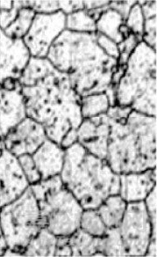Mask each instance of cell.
Segmentation results:
<instances>
[{
    "mask_svg": "<svg viewBox=\"0 0 157 257\" xmlns=\"http://www.w3.org/2000/svg\"><path fill=\"white\" fill-rule=\"evenodd\" d=\"M26 116L42 125L48 139L62 148L76 142L82 122L81 96L68 76L48 58L31 57L18 79Z\"/></svg>",
    "mask_w": 157,
    "mask_h": 257,
    "instance_id": "obj_1",
    "label": "cell"
},
{
    "mask_svg": "<svg viewBox=\"0 0 157 257\" xmlns=\"http://www.w3.org/2000/svg\"><path fill=\"white\" fill-rule=\"evenodd\" d=\"M46 58L54 68L68 76L80 96L106 93L112 105H115L112 78L118 60L100 48L96 33L65 30L50 48Z\"/></svg>",
    "mask_w": 157,
    "mask_h": 257,
    "instance_id": "obj_2",
    "label": "cell"
},
{
    "mask_svg": "<svg viewBox=\"0 0 157 257\" xmlns=\"http://www.w3.org/2000/svg\"><path fill=\"white\" fill-rule=\"evenodd\" d=\"M156 122L132 110L126 119L111 118L106 161L117 175L156 168Z\"/></svg>",
    "mask_w": 157,
    "mask_h": 257,
    "instance_id": "obj_3",
    "label": "cell"
},
{
    "mask_svg": "<svg viewBox=\"0 0 157 257\" xmlns=\"http://www.w3.org/2000/svg\"><path fill=\"white\" fill-rule=\"evenodd\" d=\"M60 176L84 210H96L108 197L120 192V175L106 160L90 154L78 142L65 149Z\"/></svg>",
    "mask_w": 157,
    "mask_h": 257,
    "instance_id": "obj_4",
    "label": "cell"
},
{
    "mask_svg": "<svg viewBox=\"0 0 157 257\" xmlns=\"http://www.w3.org/2000/svg\"><path fill=\"white\" fill-rule=\"evenodd\" d=\"M156 50L138 43L115 86V105L156 117Z\"/></svg>",
    "mask_w": 157,
    "mask_h": 257,
    "instance_id": "obj_5",
    "label": "cell"
},
{
    "mask_svg": "<svg viewBox=\"0 0 157 257\" xmlns=\"http://www.w3.org/2000/svg\"><path fill=\"white\" fill-rule=\"evenodd\" d=\"M30 188L39 204L43 227L58 237L70 236L79 229L84 209L60 175L42 180Z\"/></svg>",
    "mask_w": 157,
    "mask_h": 257,
    "instance_id": "obj_6",
    "label": "cell"
},
{
    "mask_svg": "<svg viewBox=\"0 0 157 257\" xmlns=\"http://www.w3.org/2000/svg\"><path fill=\"white\" fill-rule=\"evenodd\" d=\"M0 227L8 248L23 256L30 240L43 227L39 204L30 186L16 200L0 208Z\"/></svg>",
    "mask_w": 157,
    "mask_h": 257,
    "instance_id": "obj_7",
    "label": "cell"
},
{
    "mask_svg": "<svg viewBox=\"0 0 157 257\" xmlns=\"http://www.w3.org/2000/svg\"><path fill=\"white\" fill-rule=\"evenodd\" d=\"M125 256H146L153 230L144 201L128 203L118 227Z\"/></svg>",
    "mask_w": 157,
    "mask_h": 257,
    "instance_id": "obj_8",
    "label": "cell"
},
{
    "mask_svg": "<svg viewBox=\"0 0 157 257\" xmlns=\"http://www.w3.org/2000/svg\"><path fill=\"white\" fill-rule=\"evenodd\" d=\"M65 30L66 15L62 12L51 15L36 14L23 42L31 57L46 58L50 48Z\"/></svg>",
    "mask_w": 157,
    "mask_h": 257,
    "instance_id": "obj_9",
    "label": "cell"
},
{
    "mask_svg": "<svg viewBox=\"0 0 157 257\" xmlns=\"http://www.w3.org/2000/svg\"><path fill=\"white\" fill-rule=\"evenodd\" d=\"M22 39H14L0 29V85L18 81L31 58Z\"/></svg>",
    "mask_w": 157,
    "mask_h": 257,
    "instance_id": "obj_10",
    "label": "cell"
},
{
    "mask_svg": "<svg viewBox=\"0 0 157 257\" xmlns=\"http://www.w3.org/2000/svg\"><path fill=\"white\" fill-rule=\"evenodd\" d=\"M48 140L42 125L31 118H24L4 137V147L15 157L32 155Z\"/></svg>",
    "mask_w": 157,
    "mask_h": 257,
    "instance_id": "obj_11",
    "label": "cell"
},
{
    "mask_svg": "<svg viewBox=\"0 0 157 257\" xmlns=\"http://www.w3.org/2000/svg\"><path fill=\"white\" fill-rule=\"evenodd\" d=\"M29 186L18 158L4 149L0 154V208L16 200Z\"/></svg>",
    "mask_w": 157,
    "mask_h": 257,
    "instance_id": "obj_12",
    "label": "cell"
},
{
    "mask_svg": "<svg viewBox=\"0 0 157 257\" xmlns=\"http://www.w3.org/2000/svg\"><path fill=\"white\" fill-rule=\"evenodd\" d=\"M110 130L111 118L106 114L84 119L76 131V142L90 154L106 160Z\"/></svg>",
    "mask_w": 157,
    "mask_h": 257,
    "instance_id": "obj_13",
    "label": "cell"
},
{
    "mask_svg": "<svg viewBox=\"0 0 157 257\" xmlns=\"http://www.w3.org/2000/svg\"><path fill=\"white\" fill-rule=\"evenodd\" d=\"M26 117L24 98L18 81L0 85V140Z\"/></svg>",
    "mask_w": 157,
    "mask_h": 257,
    "instance_id": "obj_14",
    "label": "cell"
},
{
    "mask_svg": "<svg viewBox=\"0 0 157 257\" xmlns=\"http://www.w3.org/2000/svg\"><path fill=\"white\" fill-rule=\"evenodd\" d=\"M154 187H156V168L120 175L118 195L128 204L145 200Z\"/></svg>",
    "mask_w": 157,
    "mask_h": 257,
    "instance_id": "obj_15",
    "label": "cell"
},
{
    "mask_svg": "<svg viewBox=\"0 0 157 257\" xmlns=\"http://www.w3.org/2000/svg\"><path fill=\"white\" fill-rule=\"evenodd\" d=\"M42 180L61 175L64 164L65 149L48 140L32 155Z\"/></svg>",
    "mask_w": 157,
    "mask_h": 257,
    "instance_id": "obj_16",
    "label": "cell"
},
{
    "mask_svg": "<svg viewBox=\"0 0 157 257\" xmlns=\"http://www.w3.org/2000/svg\"><path fill=\"white\" fill-rule=\"evenodd\" d=\"M72 256H104L100 252L101 237H95L79 228L68 237Z\"/></svg>",
    "mask_w": 157,
    "mask_h": 257,
    "instance_id": "obj_17",
    "label": "cell"
},
{
    "mask_svg": "<svg viewBox=\"0 0 157 257\" xmlns=\"http://www.w3.org/2000/svg\"><path fill=\"white\" fill-rule=\"evenodd\" d=\"M124 24L125 21L122 18V15L108 6L106 10L101 14L100 18L96 20V33L106 36L109 39L112 40L114 43L120 44L124 40L120 31L122 26Z\"/></svg>",
    "mask_w": 157,
    "mask_h": 257,
    "instance_id": "obj_18",
    "label": "cell"
},
{
    "mask_svg": "<svg viewBox=\"0 0 157 257\" xmlns=\"http://www.w3.org/2000/svg\"><path fill=\"white\" fill-rule=\"evenodd\" d=\"M128 203L120 195L108 197L96 211L108 228L118 227L125 214Z\"/></svg>",
    "mask_w": 157,
    "mask_h": 257,
    "instance_id": "obj_19",
    "label": "cell"
},
{
    "mask_svg": "<svg viewBox=\"0 0 157 257\" xmlns=\"http://www.w3.org/2000/svg\"><path fill=\"white\" fill-rule=\"evenodd\" d=\"M56 243L58 236L42 227L30 240L23 251V256H54Z\"/></svg>",
    "mask_w": 157,
    "mask_h": 257,
    "instance_id": "obj_20",
    "label": "cell"
},
{
    "mask_svg": "<svg viewBox=\"0 0 157 257\" xmlns=\"http://www.w3.org/2000/svg\"><path fill=\"white\" fill-rule=\"evenodd\" d=\"M112 105L106 93H94L81 97V114L82 119L95 117L106 114Z\"/></svg>",
    "mask_w": 157,
    "mask_h": 257,
    "instance_id": "obj_21",
    "label": "cell"
},
{
    "mask_svg": "<svg viewBox=\"0 0 157 257\" xmlns=\"http://www.w3.org/2000/svg\"><path fill=\"white\" fill-rule=\"evenodd\" d=\"M36 15V13L32 9L23 7L18 11V15L14 22L3 31L6 36L11 38L23 40L28 32Z\"/></svg>",
    "mask_w": 157,
    "mask_h": 257,
    "instance_id": "obj_22",
    "label": "cell"
},
{
    "mask_svg": "<svg viewBox=\"0 0 157 257\" xmlns=\"http://www.w3.org/2000/svg\"><path fill=\"white\" fill-rule=\"evenodd\" d=\"M66 30L82 34L96 32V21L86 10L66 15Z\"/></svg>",
    "mask_w": 157,
    "mask_h": 257,
    "instance_id": "obj_23",
    "label": "cell"
},
{
    "mask_svg": "<svg viewBox=\"0 0 157 257\" xmlns=\"http://www.w3.org/2000/svg\"><path fill=\"white\" fill-rule=\"evenodd\" d=\"M79 228L95 237L106 235L108 229L96 210H84Z\"/></svg>",
    "mask_w": 157,
    "mask_h": 257,
    "instance_id": "obj_24",
    "label": "cell"
},
{
    "mask_svg": "<svg viewBox=\"0 0 157 257\" xmlns=\"http://www.w3.org/2000/svg\"><path fill=\"white\" fill-rule=\"evenodd\" d=\"M100 252L104 256H125L117 227L108 228L106 235L101 237Z\"/></svg>",
    "mask_w": 157,
    "mask_h": 257,
    "instance_id": "obj_25",
    "label": "cell"
},
{
    "mask_svg": "<svg viewBox=\"0 0 157 257\" xmlns=\"http://www.w3.org/2000/svg\"><path fill=\"white\" fill-rule=\"evenodd\" d=\"M145 19L143 16L140 5L138 1L132 6L129 11L128 15L126 19L125 25L131 34H134L138 39L142 41L143 30H144Z\"/></svg>",
    "mask_w": 157,
    "mask_h": 257,
    "instance_id": "obj_26",
    "label": "cell"
},
{
    "mask_svg": "<svg viewBox=\"0 0 157 257\" xmlns=\"http://www.w3.org/2000/svg\"><path fill=\"white\" fill-rule=\"evenodd\" d=\"M18 161L29 185H34L42 181V176L36 168L32 155H22L18 158Z\"/></svg>",
    "mask_w": 157,
    "mask_h": 257,
    "instance_id": "obj_27",
    "label": "cell"
},
{
    "mask_svg": "<svg viewBox=\"0 0 157 257\" xmlns=\"http://www.w3.org/2000/svg\"><path fill=\"white\" fill-rule=\"evenodd\" d=\"M139 43H140V41L134 34H130L126 38L122 41V43L118 44V51H120L118 66H125L129 57L131 56L132 51L134 50Z\"/></svg>",
    "mask_w": 157,
    "mask_h": 257,
    "instance_id": "obj_28",
    "label": "cell"
},
{
    "mask_svg": "<svg viewBox=\"0 0 157 257\" xmlns=\"http://www.w3.org/2000/svg\"><path fill=\"white\" fill-rule=\"evenodd\" d=\"M23 4L39 15H51L60 11L58 1H23Z\"/></svg>",
    "mask_w": 157,
    "mask_h": 257,
    "instance_id": "obj_29",
    "label": "cell"
},
{
    "mask_svg": "<svg viewBox=\"0 0 157 257\" xmlns=\"http://www.w3.org/2000/svg\"><path fill=\"white\" fill-rule=\"evenodd\" d=\"M142 42L156 50V17L145 20Z\"/></svg>",
    "mask_w": 157,
    "mask_h": 257,
    "instance_id": "obj_30",
    "label": "cell"
},
{
    "mask_svg": "<svg viewBox=\"0 0 157 257\" xmlns=\"http://www.w3.org/2000/svg\"><path fill=\"white\" fill-rule=\"evenodd\" d=\"M153 230V239H156V187H154L144 200Z\"/></svg>",
    "mask_w": 157,
    "mask_h": 257,
    "instance_id": "obj_31",
    "label": "cell"
},
{
    "mask_svg": "<svg viewBox=\"0 0 157 257\" xmlns=\"http://www.w3.org/2000/svg\"><path fill=\"white\" fill-rule=\"evenodd\" d=\"M24 7L23 1H14V7L8 11H0V29L2 30L8 28L14 22L18 11Z\"/></svg>",
    "mask_w": 157,
    "mask_h": 257,
    "instance_id": "obj_32",
    "label": "cell"
},
{
    "mask_svg": "<svg viewBox=\"0 0 157 257\" xmlns=\"http://www.w3.org/2000/svg\"><path fill=\"white\" fill-rule=\"evenodd\" d=\"M96 41H98L100 48L108 54V56L114 57L118 60V57H120L118 44L114 43L112 40L109 39L106 36H103L98 33H96Z\"/></svg>",
    "mask_w": 157,
    "mask_h": 257,
    "instance_id": "obj_33",
    "label": "cell"
},
{
    "mask_svg": "<svg viewBox=\"0 0 157 257\" xmlns=\"http://www.w3.org/2000/svg\"><path fill=\"white\" fill-rule=\"evenodd\" d=\"M59 9L65 15H72L76 12L84 10V1H58Z\"/></svg>",
    "mask_w": 157,
    "mask_h": 257,
    "instance_id": "obj_34",
    "label": "cell"
},
{
    "mask_svg": "<svg viewBox=\"0 0 157 257\" xmlns=\"http://www.w3.org/2000/svg\"><path fill=\"white\" fill-rule=\"evenodd\" d=\"M136 3V1H111L109 8L118 12L122 15V18L124 19V21H126L130 9Z\"/></svg>",
    "mask_w": 157,
    "mask_h": 257,
    "instance_id": "obj_35",
    "label": "cell"
},
{
    "mask_svg": "<svg viewBox=\"0 0 157 257\" xmlns=\"http://www.w3.org/2000/svg\"><path fill=\"white\" fill-rule=\"evenodd\" d=\"M70 236H59L58 237L56 249L54 256H72V251L68 242Z\"/></svg>",
    "mask_w": 157,
    "mask_h": 257,
    "instance_id": "obj_36",
    "label": "cell"
},
{
    "mask_svg": "<svg viewBox=\"0 0 157 257\" xmlns=\"http://www.w3.org/2000/svg\"><path fill=\"white\" fill-rule=\"evenodd\" d=\"M132 109L130 107H123V106H118V105H114L111 106L110 108L106 112L109 117L114 120H120V119H126L128 116L129 114L132 112Z\"/></svg>",
    "mask_w": 157,
    "mask_h": 257,
    "instance_id": "obj_37",
    "label": "cell"
},
{
    "mask_svg": "<svg viewBox=\"0 0 157 257\" xmlns=\"http://www.w3.org/2000/svg\"><path fill=\"white\" fill-rule=\"evenodd\" d=\"M145 20L156 17V1H138Z\"/></svg>",
    "mask_w": 157,
    "mask_h": 257,
    "instance_id": "obj_38",
    "label": "cell"
},
{
    "mask_svg": "<svg viewBox=\"0 0 157 257\" xmlns=\"http://www.w3.org/2000/svg\"><path fill=\"white\" fill-rule=\"evenodd\" d=\"M110 2L111 1H84V6L86 11H92L106 8L110 4Z\"/></svg>",
    "mask_w": 157,
    "mask_h": 257,
    "instance_id": "obj_39",
    "label": "cell"
},
{
    "mask_svg": "<svg viewBox=\"0 0 157 257\" xmlns=\"http://www.w3.org/2000/svg\"><path fill=\"white\" fill-rule=\"evenodd\" d=\"M8 249V242L4 238V233L0 227V256H4L6 251Z\"/></svg>",
    "mask_w": 157,
    "mask_h": 257,
    "instance_id": "obj_40",
    "label": "cell"
},
{
    "mask_svg": "<svg viewBox=\"0 0 157 257\" xmlns=\"http://www.w3.org/2000/svg\"><path fill=\"white\" fill-rule=\"evenodd\" d=\"M14 7V1H0V11L11 10Z\"/></svg>",
    "mask_w": 157,
    "mask_h": 257,
    "instance_id": "obj_41",
    "label": "cell"
}]
</instances>
